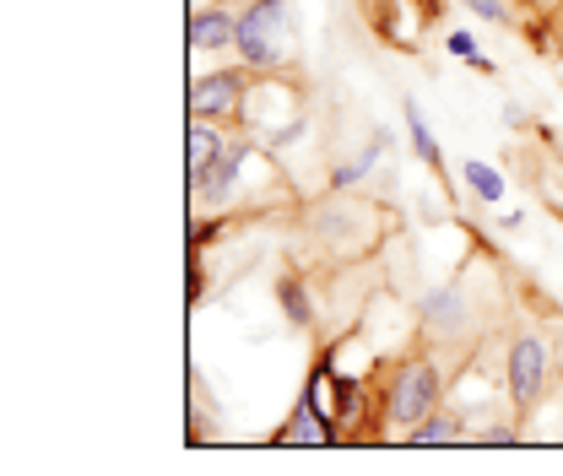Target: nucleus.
<instances>
[{"label": "nucleus", "instance_id": "1", "mask_svg": "<svg viewBox=\"0 0 563 476\" xmlns=\"http://www.w3.org/2000/svg\"><path fill=\"white\" fill-rule=\"evenodd\" d=\"M239 55L250 66H282L292 55V16L282 0H255L244 16H239Z\"/></svg>", "mask_w": 563, "mask_h": 476}, {"label": "nucleus", "instance_id": "4", "mask_svg": "<svg viewBox=\"0 0 563 476\" xmlns=\"http://www.w3.org/2000/svg\"><path fill=\"white\" fill-rule=\"evenodd\" d=\"M239 92H244L239 70H217V76H201V81L190 87V114H196V120H217V114H228V109L239 103Z\"/></svg>", "mask_w": 563, "mask_h": 476}, {"label": "nucleus", "instance_id": "11", "mask_svg": "<svg viewBox=\"0 0 563 476\" xmlns=\"http://www.w3.org/2000/svg\"><path fill=\"white\" fill-rule=\"evenodd\" d=\"M309 407L331 422V379H325V374H314V385H309Z\"/></svg>", "mask_w": 563, "mask_h": 476}, {"label": "nucleus", "instance_id": "12", "mask_svg": "<svg viewBox=\"0 0 563 476\" xmlns=\"http://www.w3.org/2000/svg\"><path fill=\"white\" fill-rule=\"evenodd\" d=\"M444 49H450V55H461V60H477V38H472V33H450V44H444ZM477 66H483V60H477Z\"/></svg>", "mask_w": 563, "mask_h": 476}, {"label": "nucleus", "instance_id": "14", "mask_svg": "<svg viewBox=\"0 0 563 476\" xmlns=\"http://www.w3.org/2000/svg\"><path fill=\"white\" fill-rule=\"evenodd\" d=\"M287 314H292L298 325L309 320V309H303V292H298V287H287Z\"/></svg>", "mask_w": 563, "mask_h": 476}, {"label": "nucleus", "instance_id": "6", "mask_svg": "<svg viewBox=\"0 0 563 476\" xmlns=\"http://www.w3.org/2000/svg\"><path fill=\"white\" fill-rule=\"evenodd\" d=\"M217 157H222V136L211 131L207 120H201V125H190V179H207Z\"/></svg>", "mask_w": 563, "mask_h": 476}, {"label": "nucleus", "instance_id": "9", "mask_svg": "<svg viewBox=\"0 0 563 476\" xmlns=\"http://www.w3.org/2000/svg\"><path fill=\"white\" fill-rule=\"evenodd\" d=\"M461 174L472 179V190H477L483 201H498V196H504V179H498V168H488V163H466Z\"/></svg>", "mask_w": 563, "mask_h": 476}, {"label": "nucleus", "instance_id": "10", "mask_svg": "<svg viewBox=\"0 0 563 476\" xmlns=\"http://www.w3.org/2000/svg\"><path fill=\"white\" fill-rule=\"evenodd\" d=\"M407 131H412V146H418L422 163H439V146H433V136H428V125H422V109L407 98Z\"/></svg>", "mask_w": 563, "mask_h": 476}, {"label": "nucleus", "instance_id": "13", "mask_svg": "<svg viewBox=\"0 0 563 476\" xmlns=\"http://www.w3.org/2000/svg\"><path fill=\"white\" fill-rule=\"evenodd\" d=\"M472 11H477L483 22H504V5H498V0H472Z\"/></svg>", "mask_w": 563, "mask_h": 476}, {"label": "nucleus", "instance_id": "7", "mask_svg": "<svg viewBox=\"0 0 563 476\" xmlns=\"http://www.w3.org/2000/svg\"><path fill=\"white\" fill-rule=\"evenodd\" d=\"M320 439H331V422L303 401V411H298L292 428H287V444H320Z\"/></svg>", "mask_w": 563, "mask_h": 476}, {"label": "nucleus", "instance_id": "2", "mask_svg": "<svg viewBox=\"0 0 563 476\" xmlns=\"http://www.w3.org/2000/svg\"><path fill=\"white\" fill-rule=\"evenodd\" d=\"M433 401H439L433 368H428V363H407V368L396 374V385H390V417H396L401 428H418L422 417L433 411Z\"/></svg>", "mask_w": 563, "mask_h": 476}, {"label": "nucleus", "instance_id": "8", "mask_svg": "<svg viewBox=\"0 0 563 476\" xmlns=\"http://www.w3.org/2000/svg\"><path fill=\"white\" fill-rule=\"evenodd\" d=\"M461 428H455V417H422L418 428H412V444H450Z\"/></svg>", "mask_w": 563, "mask_h": 476}, {"label": "nucleus", "instance_id": "5", "mask_svg": "<svg viewBox=\"0 0 563 476\" xmlns=\"http://www.w3.org/2000/svg\"><path fill=\"white\" fill-rule=\"evenodd\" d=\"M190 44L196 49H228V44H239V22L228 11H201V16H190Z\"/></svg>", "mask_w": 563, "mask_h": 476}, {"label": "nucleus", "instance_id": "3", "mask_svg": "<svg viewBox=\"0 0 563 476\" xmlns=\"http://www.w3.org/2000/svg\"><path fill=\"white\" fill-rule=\"evenodd\" d=\"M542 379H548V346L537 336H520L509 352V390H515V407H531L542 396Z\"/></svg>", "mask_w": 563, "mask_h": 476}]
</instances>
